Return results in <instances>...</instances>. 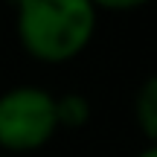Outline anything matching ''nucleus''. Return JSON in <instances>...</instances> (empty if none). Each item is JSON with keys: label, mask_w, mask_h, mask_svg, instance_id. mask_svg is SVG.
<instances>
[{"label": "nucleus", "mask_w": 157, "mask_h": 157, "mask_svg": "<svg viewBox=\"0 0 157 157\" xmlns=\"http://www.w3.org/2000/svg\"><path fill=\"white\" fill-rule=\"evenodd\" d=\"M56 134V96L50 90L17 84L0 93V148L6 154L41 151Z\"/></svg>", "instance_id": "2"}, {"label": "nucleus", "mask_w": 157, "mask_h": 157, "mask_svg": "<svg viewBox=\"0 0 157 157\" xmlns=\"http://www.w3.org/2000/svg\"><path fill=\"white\" fill-rule=\"evenodd\" d=\"M96 15L90 0H17V41L41 64H67L93 41Z\"/></svg>", "instance_id": "1"}, {"label": "nucleus", "mask_w": 157, "mask_h": 157, "mask_svg": "<svg viewBox=\"0 0 157 157\" xmlns=\"http://www.w3.org/2000/svg\"><path fill=\"white\" fill-rule=\"evenodd\" d=\"M9 3H12V6H15V3H17V0H9Z\"/></svg>", "instance_id": "7"}, {"label": "nucleus", "mask_w": 157, "mask_h": 157, "mask_svg": "<svg viewBox=\"0 0 157 157\" xmlns=\"http://www.w3.org/2000/svg\"><path fill=\"white\" fill-rule=\"evenodd\" d=\"M137 157H157V146H146V148H143V151L137 154Z\"/></svg>", "instance_id": "6"}, {"label": "nucleus", "mask_w": 157, "mask_h": 157, "mask_svg": "<svg viewBox=\"0 0 157 157\" xmlns=\"http://www.w3.org/2000/svg\"><path fill=\"white\" fill-rule=\"evenodd\" d=\"M0 157H6V154H0Z\"/></svg>", "instance_id": "8"}, {"label": "nucleus", "mask_w": 157, "mask_h": 157, "mask_svg": "<svg viewBox=\"0 0 157 157\" xmlns=\"http://www.w3.org/2000/svg\"><path fill=\"white\" fill-rule=\"evenodd\" d=\"M134 117H137V125H140L143 137L148 140V146H157V73L148 76L137 87Z\"/></svg>", "instance_id": "3"}, {"label": "nucleus", "mask_w": 157, "mask_h": 157, "mask_svg": "<svg viewBox=\"0 0 157 157\" xmlns=\"http://www.w3.org/2000/svg\"><path fill=\"white\" fill-rule=\"evenodd\" d=\"M146 3L148 0H90V6L96 12L99 9H105V12H134V9H140Z\"/></svg>", "instance_id": "5"}, {"label": "nucleus", "mask_w": 157, "mask_h": 157, "mask_svg": "<svg viewBox=\"0 0 157 157\" xmlns=\"http://www.w3.org/2000/svg\"><path fill=\"white\" fill-rule=\"evenodd\" d=\"M93 117V108H90V99L84 93H61L56 96V122L58 128H67V131H78L90 122Z\"/></svg>", "instance_id": "4"}]
</instances>
